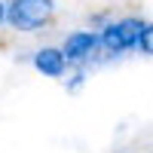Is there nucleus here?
I'll return each mask as SVG.
<instances>
[{
	"label": "nucleus",
	"mask_w": 153,
	"mask_h": 153,
	"mask_svg": "<svg viewBox=\"0 0 153 153\" xmlns=\"http://www.w3.org/2000/svg\"><path fill=\"white\" fill-rule=\"evenodd\" d=\"M34 65L46 76H61L65 68H68V61H65V55H61V49H49L46 46V49H40V52L34 55Z\"/></svg>",
	"instance_id": "4"
},
{
	"label": "nucleus",
	"mask_w": 153,
	"mask_h": 153,
	"mask_svg": "<svg viewBox=\"0 0 153 153\" xmlns=\"http://www.w3.org/2000/svg\"><path fill=\"white\" fill-rule=\"evenodd\" d=\"M83 80H86V76H83V74H76V76H74V83H71V92H74V89H80Z\"/></svg>",
	"instance_id": "6"
},
{
	"label": "nucleus",
	"mask_w": 153,
	"mask_h": 153,
	"mask_svg": "<svg viewBox=\"0 0 153 153\" xmlns=\"http://www.w3.org/2000/svg\"><path fill=\"white\" fill-rule=\"evenodd\" d=\"M52 12H55L52 0H12V6L3 12V19L16 31H34L52 19Z\"/></svg>",
	"instance_id": "1"
},
{
	"label": "nucleus",
	"mask_w": 153,
	"mask_h": 153,
	"mask_svg": "<svg viewBox=\"0 0 153 153\" xmlns=\"http://www.w3.org/2000/svg\"><path fill=\"white\" fill-rule=\"evenodd\" d=\"M95 46H98V34H92V31H74L65 40L61 55H65V61H80L86 55H92Z\"/></svg>",
	"instance_id": "3"
},
{
	"label": "nucleus",
	"mask_w": 153,
	"mask_h": 153,
	"mask_svg": "<svg viewBox=\"0 0 153 153\" xmlns=\"http://www.w3.org/2000/svg\"><path fill=\"white\" fill-rule=\"evenodd\" d=\"M3 12H6V6H3V3H0V22H3Z\"/></svg>",
	"instance_id": "7"
},
{
	"label": "nucleus",
	"mask_w": 153,
	"mask_h": 153,
	"mask_svg": "<svg viewBox=\"0 0 153 153\" xmlns=\"http://www.w3.org/2000/svg\"><path fill=\"white\" fill-rule=\"evenodd\" d=\"M144 28H147V22H138V19H126V22H117V25H107V28L101 31L98 43L104 46L107 52H123V49L138 43V37H141Z\"/></svg>",
	"instance_id": "2"
},
{
	"label": "nucleus",
	"mask_w": 153,
	"mask_h": 153,
	"mask_svg": "<svg viewBox=\"0 0 153 153\" xmlns=\"http://www.w3.org/2000/svg\"><path fill=\"white\" fill-rule=\"evenodd\" d=\"M138 49H141V55H150V25L141 31V37H138V43H135Z\"/></svg>",
	"instance_id": "5"
}]
</instances>
